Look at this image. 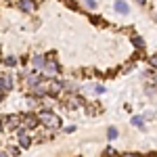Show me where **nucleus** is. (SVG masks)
<instances>
[{
  "instance_id": "1",
  "label": "nucleus",
  "mask_w": 157,
  "mask_h": 157,
  "mask_svg": "<svg viewBox=\"0 0 157 157\" xmlns=\"http://www.w3.org/2000/svg\"><path fill=\"white\" fill-rule=\"evenodd\" d=\"M38 120L42 121L46 128H61V117L57 113L48 111V109H42V111L38 113Z\"/></svg>"
},
{
  "instance_id": "2",
  "label": "nucleus",
  "mask_w": 157,
  "mask_h": 157,
  "mask_svg": "<svg viewBox=\"0 0 157 157\" xmlns=\"http://www.w3.org/2000/svg\"><path fill=\"white\" fill-rule=\"evenodd\" d=\"M0 121H2L4 128H17V126L21 124V117L11 113V115H0Z\"/></svg>"
},
{
  "instance_id": "3",
  "label": "nucleus",
  "mask_w": 157,
  "mask_h": 157,
  "mask_svg": "<svg viewBox=\"0 0 157 157\" xmlns=\"http://www.w3.org/2000/svg\"><path fill=\"white\" fill-rule=\"evenodd\" d=\"M19 117H21V124H23L25 128H36L38 124H40L36 113H23V115H19Z\"/></svg>"
},
{
  "instance_id": "4",
  "label": "nucleus",
  "mask_w": 157,
  "mask_h": 157,
  "mask_svg": "<svg viewBox=\"0 0 157 157\" xmlns=\"http://www.w3.org/2000/svg\"><path fill=\"white\" fill-rule=\"evenodd\" d=\"M46 90H48L50 97H59L61 90H63V82H61V80H48V84H46Z\"/></svg>"
},
{
  "instance_id": "5",
  "label": "nucleus",
  "mask_w": 157,
  "mask_h": 157,
  "mask_svg": "<svg viewBox=\"0 0 157 157\" xmlns=\"http://www.w3.org/2000/svg\"><path fill=\"white\" fill-rule=\"evenodd\" d=\"M15 90V82L11 75H0V92H11Z\"/></svg>"
},
{
  "instance_id": "6",
  "label": "nucleus",
  "mask_w": 157,
  "mask_h": 157,
  "mask_svg": "<svg viewBox=\"0 0 157 157\" xmlns=\"http://www.w3.org/2000/svg\"><path fill=\"white\" fill-rule=\"evenodd\" d=\"M44 71H46V75H55V73L61 71V65L55 59H46V63H44Z\"/></svg>"
},
{
  "instance_id": "7",
  "label": "nucleus",
  "mask_w": 157,
  "mask_h": 157,
  "mask_svg": "<svg viewBox=\"0 0 157 157\" xmlns=\"http://www.w3.org/2000/svg\"><path fill=\"white\" fill-rule=\"evenodd\" d=\"M17 9L23 11V13H34L36 2H34V0H17Z\"/></svg>"
},
{
  "instance_id": "8",
  "label": "nucleus",
  "mask_w": 157,
  "mask_h": 157,
  "mask_svg": "<svg viewBox=\"0 0 157 157\" xmlns=\"http://www.w3.org/2000/svg\"><path fill=\"white\" fill-rule=\"evenodd\" d=\"M23 78H25V82H27V88H34L36 84L44 82V78L38 75V73H27V75H23Z\"/></svg>"
},
{
  "instance_id": "9",
  "label": "nucleus",
  "mask_w": 157,
  "mask_h": 157,
  "mask_svg": "<svg viewBox=\"0 0 157 157\" xmlns=\"http://www.w3.org/2000/svg\"><path fill=\"white\" fill-rule=\"evenodd\" d=\"M113 9H115V13H120V15H128V13H130V6H128L126 0H115Z\"/></svg>"
},
{
  "instance_id": "10",
  "label": "nucleus",
  "mask_w": 157,
  "mask_h": 157,
  "mask_svg": "<svg viewBox=\"0 0 157 157\" xmlns=\"http://www.w3.org/2000/svg\"><path fill=\"white\" fill-rule=\"evenodd\" d=\"M32 65H34V69H42L44 67V63H46V57L44 55H32Z\"/></svg>"
},
{
  "instance_id": "11",
  "label": "nucleus",
  "mask_w": 157,
  "mask_h": 157,
  "mask_svg": "<svg viewBox=\"0 0 157 157\" xmlns=\"http://www.w3.org/2000/svg\"><path fill=\"white\" fill-rule=\"evenodd\" d=\"M32 92H34V94H36L38 98H40V97H44V94H48V90H46V84H42V82L34 86V88H32Z\"/></svg>"
},
{
  "instance_id": "12",
  "label": "nucleus",
  "mask_w": 157,
  "mask_h": 157,
  "mask_svg": "<svg viewBox=\"0 0 157 157\" xmlns=\"http://www.w3.org/2000/svg\"><path fill=\"white\" fill-rule=\"evenodd\" d=\"M32 143H34V140H32V136H27V134L19 136V147H21V149H29Z\"/></svg>"
},
{
  "instance_id": "13",
  "label": "nucleus",
  "mask_w": 157,
  "mask_h": 157,
  "mask_svg": "<svg viewBox=\"0 0 157 157\" xmlns=\"http://www.w3.org/2000/svg\"><path fill=\"white\" fill-rule=\"evenodd\" d=\"M132 126H136L138 130H145V115H134L132 117Z\"/></svg>"
},
{
  "instance_id": "14",
  "label": "nucleus",
  "mask_w": 157,
  "mask_h": 157,
  "mask_svg": "<svg viewBox=\"0 0 157 157\" xmlns=\"http://www.w3.org/2000/svg\"><path fill=\"white\" fill-rule=\"evenodd\" d=\"M117 134H120V132H117V128H115V126H109V128H107V138H109V140H115V138H117Z\"/></svg>"
},
{
  "instance_id": "15",
  "label": "nucleus",
  "mask_w": 157,
  "mask_h": 157,
  "mask_svg": "<svg viewBox=\"0 0 157 157\" xmlns=\"http://www.w3.org/2000/svg\"><path fill=\"white\" fill-rule=\"evenodd\" d=\"M82 4H84V9H88V11H97V0H82Z\"/></svg>"
},
{
  "instance_id": "16",
  "label": "nucleus",
  "mask_w": 157,
  "mask_h": 157,
  "mask_svg": "<svg viewBox=\"0 0 157 157\" xmlns=\"http://www.w3.org/2000/svg\"><path fill=\"white\" fill-rule=\"evenodd\" d=\"M132 44H134V46H136L138 50H143V48H145V40H143L140 36H134V38H132Z\"/></svg>"
},
{
  "instance_id": "17",
  "label": "nucleus",
  "mask_w": 157,
  "mask_h": 157,
  "mask_svg": "<svg viewBox=\"0 0 157 157\" xmlns=\"http://www.w3.org/2000/svg\"><path fill=\"white\" fill-rule=\"evenodd\" d=\"M4 65H6V67H15V65H17V57H15V55L4 57Z\"/></svg>"
},
{
  "instance_id": "18",
  "label": "nucleus",
  "mask_w": 157,
  "mask_h": 157,
  "mask_svg": "<svg viewBox=\"0 0 157 157\" xmlns=\"http://www.w3.org/2000/svg\"><path fill=\"white\" fill-rule=\"evenodd\" d=\"M63 90H67V92H78V86L73 84V82H63Z\"/></svg>"
},
{
  "instance_id": "19",
  "label": "nucleus",
  "mask_w": 157,
  "mask_h": 157,
  "mask_svg": "<svg viewBox=\"0 0 157 157\" xmlns=\"http://www.w3.org/2000/svg\"><path fill=\"white\" fill-rule=\"evenodd\" d=\"M27 105H29V107H36V105H40V101H38V97H36V94L27 98Z\"/></svg>"
},
{
  "instance_id": "20",
  "label": "nucleus",
  "mask_w": 157,
  "mask_h": 157,
  "mask_svg": "<svg viewBox=\"0 0 157 157\" xmlns=\"http://www.w3.org/2000/svg\"><path fill=\"white\" fill-rule=\"evenodd\" d=\"M19 153H21L19 147H9V151H6V155H19Z\"/></svg>"
},
{
  "instance_id": "21",
  "label": "nucleus",
  "mask_w": 157,
  "mask_h": 157,
  "mask_svg": "<svg viewBox=\"0 0 157 157\" xmlns=\"http://www.w3.org/2000/svg\"><path fill=\"white\" fill-rule=\"evenodd\" d=\"M15 130H17V136H23V134H27V128H25V126H21V124H19Z\"/></svg>"
},
{
  "instance_id": "22",
  "label": "nucleus",
  "mask_w": 157,
  "mask_h": 157,
  "mask_svg": "<svg viewBox=\"0 0 157 157\" xmlns=\"http://www.w3.org/2000/svg\"><path fill=\"white\" fill-rule=\"evenodd\" d=\"M92 88H94L97 94H103V92H105V86H103V84H97V86H92Z\"/></svg>"
},
{
  "instance_id": "23",
  "label": "nucleus",
  "mask_w": 157,
  "mask_h": 157,
  "mask_svg": "<svg viewBox=\"0 0 157 157\" xmlns=\"http://www.w3.org/2000/svg\"><path fill=\"white\" fill-rule=\"evenodd\" d=\"M149 65H151V67H157V55H155V57H151V59H149Z\"/></svg>"
},
{
  "instance_id": "24",
  "label": "nucleus",
  "mask_w": 157,
  "mask_h": 157,
  "mask_svg": "<svg viewBox=\"0 0 157 157\" xmlns=\"http://www.w3.org/2000/svg\"><path fill=\"white\" fill-rule=\"evenodd\" d=\"M147 0H136V4H145Z\"/></svg>"
},
{
  "instance_id": "25",
  "label": "nucleus",
  "mask_w": 157,
  "mask_h": 157,
  "mask_svg": "<svg viewBox=\"0 0 157 157\" xmlns=\"http://www.w3.org/2000/svg\"><path fill=\"white\" fill-rule=\"evenodd\" d=\"M2 98H4V92H0V103H2Z\"/></svg>"
},
{
  "instance_id": "26",
  "label": "nucleus",
  "mask_w": 157,
  "mask_h": 157,
  "mask_svg": "<svg viewBox=\"0 0 157 157\" xmlns=\"http://www.w3.org/2000/svg\"><path fill=\"white\" fill-rule=\"evenodd\" d=\"M2 130H4V126H2V121H0V132H2Z\"/></svg>"
},
{
  "instance_id": "27",
  "label": "nucleus",
  "mask_w": 157,
  "mask_h": 157,
  "mask_svg": "<svg viewBox=\"0 0 157 157\" xmlns=\"http://www.w3.org/2000/svg\"><path fill=\"white\" fill-rule=\"evenodd\" d=\"M155 82H157V73H155Z\"/></svg>"
},
{
  "instance_id": "28",
  "label": "nucleus",
  "mask_w": 157,
  "mask_h": 157,
  "mask_svg": "<svg viewBox=\"0 0 157 157\" xmlns=\"http://www.w3.org/2000/svg\"><path fill=\"white\" fill-rule=\"evenodd\" d=\"M155 19H157V15H155Z\"/></svg>"
}]
</instances>
